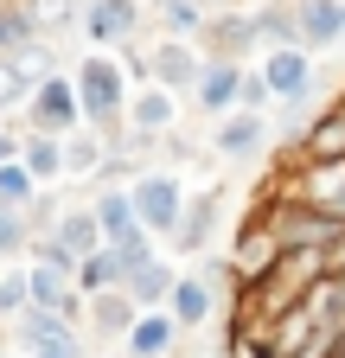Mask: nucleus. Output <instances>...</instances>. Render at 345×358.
<instances>
[{"label":"nucleus","instance_id":"nucleus-1","mask_svg":"<svg viewBox=\"0 0 345 358\" xmlns=\"http://www.w3.org/2000/svg\"><path fill=\"white\" fill-rule=\"evenodd\" d=\"M71 90H77V109H83V128H96L103 141L122 128V109H128V71H122V58H103V52H90V58H77V71H71Z\"/></svg>","mask_w":345,"mask_h":358},{"label":"nucleus","instance_id":"nucleus-2","mask_svg":"<svg viewBox=\"0 0 345 358\" xmlns=\"http://www.w3.org/2000/svg\"><path fill=\"white\" fill-rule=\"evenodd\" d=\"M26 134H64L83 128V109H77V90H71V71H45L32 90H26Z\"/></svg>","mask_w":345,"mask_h":358},{"label":"nucleus","instance_id":"nucleus-3","mask_svg":"<svg viewBox=\"0 0 345 358\" xmlns=\"http://www.w3.org/2000/svg\"><path fill=\"white\" fill-rule=\"evenodd\" d=\"M269 217V231H275V243L281 250H332L339 237H345V211H320V205H275V211H263Z\"/></svg>","mask_w":345,"mask_h":358},{"label":"nucleus","instance_id":"nucleus-4","mask_svg":"<svg viewBox=\"0 0 345 358\" xmlns=\"http://www.w3.org/2000/svg\"><path fill=\"white\" fill-rule=\"evenodd\" d=\"M128 205H135V217L166 243V231H172V224H179V211H186V179H179V173H166V166H160V173H135Z\"/></svg>","mask_w":345,"mask_h":358},{"label":"nucleus","instance_id":"nucleus-5","mask_svg":"<svg viewBox=\"0 0 345 358\" xmlns=\"http://www.w3.org/2000/svg\"><path fill=\"white\" fill-rule=\"evenodd\" d=\"M192 45H198V58H237V64H243V58L256 52L249 7H205V20H198Z\"/></svg>","mask_w":345,"mask_h":358},{"label":"nucleus","instance_id":"nucleus-6","mask_svg":"<svg viewBox=\"0 0 345 358\" xmlns=\"http://www.w3.org/2000/svg\"><path fill=\"white\" fill-rule=\"evenodd\" d=\"M141 13H147V0H83L77 32L90 38V52H109V45H128L141 32Z\"/></svg>","mask_w":345,"mask_h":358},{"label":"nucleus","instance_id":"nucleus-7","mask_svg":"<svg viewBox=\"0 0 345 358\" xmlns=\"http://www.w3.org/2000/svg\"><path fill=\"white\" fill-rule=\"evenodd\" d=\"M198 45L192 38H160V45H147L141 52V83H160V90H172V96H186L192 90V77H198Z\"/></svg>","mask_w":345,"mask_h":358},{"label":"nucleus","instance_id":"nucleus-8","mask_svg":"<svg viewBox=\"0 0 345 358\" xmlns=\"http://www.w3.org/2000/svg\"><path fill=\"white\" fill-rule=\"evenodd\" d=\"M263 83L275 103H307L314 96V58L300 52V45H275V52H263Z\"/></svg>","mask_w":345,"mask_h":358},{"label":"nucleus","instance_id":"nucleus-9","mask_svg":"<svg viewBox=\"0 0 345 358\" xmlns=\"http://www.w3.org/2000/svg\"><path fill=\"white\" fill-rule=\"evenodd\" d=\"M122 128L166 141V134L179 128V96H172V90H160V83H135V90H128V109H122Z\"/></svg>","mask_w":345,"mask_h":358},{"label":"nucleus","instance_id":"nucleus-10","mask_svg":"<svg viewBox=\"0 0 345 358\" xmlns=\"http://www.w3.org/2000/svg\"><path fill=\"white\" fill-rule=\"evenodd\" d=\"M218 205H224V192H186V211H179V224H172V231H166V250L172 256H205L211 250V231H218Z\"/></svg>","mask_w":345,"mask_h":358},{"label":"nucleus","instance_id":"nucleus-11","mask_svg":"<svg viewBox=\"0 0 345 358\" xmlns=\"http://www.w3.org/2000/svg\"><path fill=\"white\" fill-rule=\"evenodd\" d=\"M218 307H224V294L211 288L198 268L192 275H172V294H166V313H172V327L179 333H198V327H211L218 320Z\"/></svg>","mask_w":345,"mask_h":358},{"label":"nucleus","instance_id":"nucleus-12","mask_svg":"<svg viewBox=\"0 0 345 358\" xmlns=\"http://www.w3.org/2000/svg\"><path fill=\"white\" fill-rule=\"evenodd\" d=\"M237 83H243V64H237V58H205L186 96L198 103V115L218 122V115H230V109H237Z\"/></svg>","mask_w":345,"mask_h":358},{"label":"nucleus","instance_id":"nucleus-13","mask_svg":"<svg viewBox=\"0 0 345 358\" xmlns=\"http://www.w3.org/2000/svg\"><path fill=\"white\" fill-rule=\"evenodd\" d=\"M275 256H281V243H275V231H269V217H249V224H243V237H237L230 268H237V282H243V288H256V282L275 268Z\"/></svg>","mask_w":345,"mask_h":358},{"label":"nucleus","instance_id":"nucleus-14","mask_svg":"<svg viewBox=\"0 0 345 358\" xmlns=\"http://www.w3.org/2000/svg\"><path fill=\"white\" fill-rule=\"evenodd\" d=\"M211 148H218L224 160H256V154L269 148V115H249V109L218 115V134H211Z\"/></svg>","mask_w":345,"mask_h":358},{"label":"nucleus","instance_id":"nucleus-15","mask_svg":"<svg viewBox=\"0 0 345 358\" xmlns=\"http://www.w3.org/2000/svg\"><path fill=\"white\" fill-rule=\"evenodd\" d=\"M26 294H32V307H45V313H58V320H83V294H77V282L71 275H58V268H38V262H26Z\"/></svg>","mask_w":345,"mask_h":358},{"label":"nucleus","instance_id":"nucleus-16","mask_svg":"<svg viewBox=\"0 0 345 358\" xmlns=\"http://www.w3.org/2000/svg\"><path fill=\"white\" fill-rule=\"evenodd\" d=\"M294 7V32H300V52H332L345 38V20H339V0H288Z\"/></svg>","mask_w":345,"mask_h":358},{"label":"nucleus","instance_id":"nucleus-17","mask_svg":"<svg viewBox=\"0 0 345 358\" xmlns=\"http://www.w3.org/2000/svg\"><path fill=\"white\" fill-rule=\"evenodd\" d=\"M128 358H172V345H179V327H172V313L166 307H141L135 313V327L122 333Z\"/></svg>","mask_w":345,"mask_h":358},{"label":"nucleus","instance_id":"nucleus-18","mask_svg":"<svg viewBox=\"0 0 345 358\" xmlns=\"http://www.w3.org/2000/svg\"><path fill=\"white\" fill-rule=\"evenodd\" d=\"M135 313H141V307L128 301L122 288H103V294H83V320H77V327H90L96 339H122L128 327H135Z\"/></svg>","mask_w":345,"mask_h":358},{"label":"nucleus","instance_id":"nucleus-19","mask_svg":"<svg viewBox=\"0 0 345 358\" xmlns=\"http://www.w3.org/2000/svg\"><path fill=\"white\" fill-rule=\"evenodd\" d=\"M13 345H20V352H38V345H83V333H77L71 320H58V313H45V307H26L20 320H13Z\"/></svg>","mask_w":345,"mask_h":358},{"label":"nucleus","instance_id":"nucleus-20","mask_svg":"<svg viewBox=\"0 0 345 358\" xmlns=\"http://www.w3.org/2000/svg\"><path fill=\"white\" fill-rule=\"evenodd\" d=\"M172 275H179L172 262L147 256V262H135V268L122 275V294L135 301V307H166V294H172Z\"/></svg>","mask_w":345,"mask_h":358},{"label":"nucleus","instance_id":"nucleus-21","mask_svg":"<svg viewBox=\"0 0 345 358\" xmlns=\"http://www.w3.org/2000/svg\"><path fill=\"white\" fill-rule=\"evenodd\" d=\"M249 32H256V52L300 45V32H294V7H288V0H263V7H249Z\"/></svg>","mask_w":345,"mask_h":358},{"label":"nucleus","instance_id":"nucleus-22","mask_svg":"<svg viewBox=\"0 0 345 358\" xmlns=\"http://www.w3.org/2000/svg\"><path fill=\"white\" fill-rule=\"evenodd\" d=\"M20 166L38 179V186H58L64 179V141L58 134H20Z\"/></svg>","mask_w":345,"mask_h":358},{"label":"nucleus","instance_id":"nucleus-23","mask_svg":"<svg viewBox=\"0 0 345 358\" xmlns=\"http://www.w3.org/2000/svg\"><path fill=\"white\" fill-rule=\"evenodd\" d=\"M52 237H58L71 256H90V250L103 243V231H96V211H90V205H58V217H52Z\"/></svg>","mask_w":345,"mask_h":358},{"label":"nucleus","instance_id":"nucleus-24","mask_svg":"<svg viewBox=\"0 0 345 358\" xmlns=\"http://www.w3.org/2000/svg\"><path fill=\"white\" fill-rule=\"evenodd\" d=\"M103 160H109V141L96 128H71L64 134V179H96Z\"/></svg>","mask_w":345,"mask_h":358},{"label":"nucleus","instance_id":"nucleus-25","mask_svg":"<svg viewBox=\"0 0 345 358\" xmlns=\"http://www.w3.org/2000/svg\"><path fill=\"white\" fill-rule=\"evenodd\" d=\"M122 275H128V262L109 250V243H96L90 256H77V294H103V288H122Z\"/></svg>","mask_w":345,"mask_h":358},{"label":"nucleus","instance_id":"nucleus-26","mask_svg":"<svg viewBox=\"0 0 345 358\" xmlns=\"http://www.w3.org/2000/svg\"><path fill=\"white\" fill-rule=\"evenodd\" d=\"M300 160H345V103L326 109L320 122H307V134H300Z\"/></svg>","mask_w":345,"mask_h":358},{"label":"nucleus","instance_id":"nucleus-27","mask_svg":"<svg viewBox=\"0 0 345 358\" xmlns=\"http://www.w3.org/2000/svg\"><path fill=\"white\" fill-rule=\"evenodd\" d=\"M90 211H96V231H103V243H115L122 231H135V205H128V186H96V199H90Z\"/></svg>","mask_w":345,"mask_h":358},{"label":"nucleus","instance_id":"nucleus-28","mask_svg":"<svg viewBox=\"0 0 345 358\" xmlns=\"http://www.w3.org/2000/svg\"><path fill=\"white\" fill-rule=\"evenodd\" d=\"M32 38H38L32 7H26V0H0V58H20Z\"/></svg>","mask_w":345,"mask_h":358},{"label":"nucleus","instance_id":"nucleus-29","mask_svg":"<svg viewBox=\"0 0 345 358\" xmlns=\"http://www.w3.org/2000/svg\"><path fill=\"white\" fill-rule=\"evenodd\" d=\"M147 13L166 38H192L198 20H205V0H147Z\"/></svg>","mask_w":345,"mask_h":358},{"label":"nucleus","instance_id":"nucleus-30","mask_svg":"<svg viewBox=\"0 0 345 358\" xmlns=\"http://www.w3.org/2000/svg\"><path fill=\"white\" fill-rule=\"evenodd\" d=\"M32 7V20H38V38H64V32H77V20H83V0H26Z\"/></svg>","mask_w":345,"mask_h":358},{"label":"nucleus","instance_id":"nucleus-31","mask_svg":"<svg viewBox=\"0 0 345 358\" xmlns=\"http://www.w3.org/2000/svg\"><path fill=\"white\" fill-rule=\"evenodd\" d=\"M38 231H32V217L20 211V205H0V262H13V256H26V243H32Z\"/></svg>","mask_w":345,"mask_h":358},{"label":"nucleus","instance_id":"nucleus-32","mask_svg":"<svg viewBox=\"0 0 345 358\" xmlns=\"http://www.w3.org/2000/svg\"><path fill=\"white\" fill-rule=\"evenodd\" d=\"M26 307H32V294H26V262H20V268L7 262V268H0V320L13 327Z\"/></svg>","mask_w":345,"mask_h":358},{"label":"nucleus","instance_id":"nucleus-33","mask_svg":"<svg viewBox=\"0 0 345 358\" xmlns=\"http://www.w3.org/2000/svg\"><path fill=\"white\" fill-rule=\"evenodd\" d=\"M32 199H38V179H32L20 160H0V205H20V211H26Z\"/></svg>","mask_w":345,"mask_h":358},{"label":"nucleus","instance_id":"nucleus-34","mask_svg":"<svg viewBox=\"0 0 345 358\" xmlns=\"http://www.w3.org/2000/svg\"><path fill=\"white\" fill-rule=\"evenodd\" d=\"M26 90H32V71L20 58H0V109H20Z\"/></svg>","mask_w":345,"mask_h":358},{"label":"nucleus","instance_id":"nucleus-35","mask_svg":"<svg viewBox=\"0 0 345 358\" xmlns=\"http://www.w3.org/2000/svg\"><path fill=\"white\" fill-rule=\"evenodd\" d=\"M237 109H249V115H269V109H275L263 71H249V64H243V83H237Z\"/></svg>","mask_w":345,"mask_h":358},{"label":"nucleus","instance_id":"nucleus-36","mask_svg":"<svg viewBox=\"0 0 345 358\" xmlns=\"http://www.w3.org/2000/svg\"><path fill=\"white\" fill-rule=\"evenodd\" d=\"M0 160H20V128L0 122Z\"/></svg>","mask_w":345,"mask_h":358},{"label":"nucleus","instance_id":"nucleus-37","mask_svg":"<svg viewBox=\"0 0 345 358\" xmlns=\"http://www.w3.org/2000/svg\"><path fill=\"white\" fill-rule=\"evenodd\" d=\"M26 358H83V345H38V352H26Z\"/></svg>","mask_w":345,"mask_h":358},{"label":"nucleus","instance_id":"nucleus-38","mask_svg":"<svg viewBox=\"0 0 345 358\" xmlns=\"http://www.w3.org/2000/svg\"><path fill=\"white\" fill-rule=\"evenodd\" d=\"M339 20H345V0H339Z\"/></svg>","mask_w":345,"mask_h":358},{"label":"nucleus","instance_id":"nucleus-39","mask_svg":"<svg viewBox=\"0 0 345 358\" xmlns=\"http://www.w3.org/2000/svg\"><path fill=\"white\" fill-rule=\"evenodd\" d=\"M332 358H345V345H339V352H332Z\"/></svg>","mask_w":345,"mask_h":358},{"label":"nucleus","instance_id":"nucleus-40","mask_svg":"<svg viewBox=\"0 0 345 358\" xmlns=\"http://www.w3.org/2000/svg\"><path fill=\"white\" fill-rule=\"evenodd\" d=\"M0 358H13V352H0Z\"/></svg>","mask_w":345,"mask_h":358},{"label":"nucleus","instance_id":"nucleus-41","mask_svg":"<svg viewBox=\"0 0 345 358\" xmlns=\"http://www.w3.org/2000/svg\"><path fill=\"white\" fill-rule=\"evenodd\" d=\"M83 358H90V352H83Z\"/></svg>","mask_w":345,"mask_h":358},{"label":"nucleus","instance_id":"nucleus-42","mask_svg":"<svg viewBox=\"0 0 345 358\" xmlns=\"http://www.w3.org/2000/svg\"><path fill=\"white\" fill-rule=\"evenodd\" d=\"M0 268H7V262H0Z\"/></svg>","mask_w":345,"mask_h":358}]
</instances>
